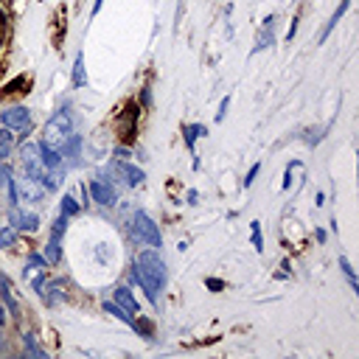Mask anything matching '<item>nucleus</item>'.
Wrapping results in <instances>:
<instances>
[{
  "instance_id": "nucleus-1",
  "label": "nucleus",
  "mask_w": 359,
  "mask_h": 359,
  "mask_svg": "<svg viewBox=\"0 0 359 359\" xmlns=\"http://www.w3.org/2000/svg\"><path fill=\"white\" fill-rule=\"evenodd\" d=\"M129 280L137 283V286L146 292L149 303L157 306V297H160V292H163L165 283H168V269H165V261H163L160 250H154V247L140 250L137 258H135V264H132Z\"/></svg>"
},
{
  "instance_id": "nucleus-2",
  "label": "nucleus",
  "mask_w": 359,
  "mask_h": 359,
  "mask_svg": "<svg viewBox=\"0 0 359 359\" xmlns=\"http://www.w3.org/2000/svg\"><path fill=\"white\" fill-rule=\"evenodd\" d=\"M129 233H132L135 244H140V247H154V250L163 247V233H160L157 222H154L146 210H135V213H132Z\"/></svg>"
},
{
  "instance_id": "nucleus-3",
  "label": "nucleus",
  "mask_w": 359,
  "mask_h": 359,
  "mask_svg": "<svg viewBox=\"0 0 359 359\" xmlns=\"http://www.w3.org/2000/svg\"><path fill=\"white\" fill-rule=\"evenodd\" d=\"M73 132V118H70V107L67 104H62L50 118H48V123H45V129H42V140L39 143H45V146H53V149H59L62 143H65V137Z\"/></svg>"
},
{
  "instance_id": "nucleus-4",
  "label": "nucleus",
  "mask_w": 359,
  "mask_h": 359,
  "mask_svg": "<svg viewBox=\"0 0 359 359\" xmlns=\"http://www.w3.org/2000/svg\"><path fill=\"white\" fill-rule=\"evenodd\" d=\"M0 126H6V129H11V132H17L20 137H25V135L31 132V126H34L31 109L22 107V104H14V107L0 109Z\"/></svg>"
},
{
  "instance_id": "nucleus-5",
  "label": "nucleus",
  "mask_w": 359,
  "mask_h": 359,
  "mask_svg": "<svg viewBox=\"0 0 359 359\" xmlns=\"http://www.w3.org/2000/svg\"><path fill=\"white\" fill-rule=\"evenodd\" d=\"M11 182H14V194H17V202H42L45 199V188L28 177V174H11Z\"/></svg>"
},
{
  "instance_id": "nucleus-6",
  "label": "nucleus",
  "mask_w": 359,
  "mask_h": 359,
  "mask_svg": "<svg viewBox=\"0 0 359 359\" xmlns=\"http://www.w3.org/2000/svg\"><path fill=\"white\" fill-rule=\"evenodd\" d=\"M20 163H22V174L34 177L36 182L45 177V165H42V154H39V143H22V146H20Z\"/></svg>"
},
{
  "instance_id": "nucleus-7",
  "label": "nucleus",
  "mask_w": 359,
  "mask_h": 359,
  "mask_svg": "<svg viewBox=\"0 0 359 359\" xmlns=\"http://www.w3.org/2000/svg\"><path fill=\"white\" fill-rule=\"evenodd\" d=\"M87 194H90V199H93L95 205H104V208H109V205L118 202V191H115L112 182L104 180V177L90 180V182H87Z\"/></svg>"
},
{
  "instance_id": "nucleus-8",
  "label": "nucleus",
  "mask_w": 359,
  "mask_h": 359,
  "mask_svg": "<svg viewBox=\"0 0 359 359\" xmlns=\"http://www.w3.org/2000/svg\"><path fill=\"white\" fill-rule=\"evenodd\" d=\"M8 224L17 230V233H36L39 230V216L34 210H25L20 205H11L8 210Z\"/></svg>"
},
{
  "instance_id": "nucleus-9",
  "label": "nucleus",
  "mask_w": 359,
  "mask_h": 359,
  "mask_svg": "<svg viewBox=\"0 0 359 359\" xmlns=\"http://www.w3.org/2000/svg\"><path fill=\"white\" fill-rule=\"evenodd\" d=\"M275 14H266L264 20H261V28H258V36H255V45H252V50H250V56H255V53H261V50H266L269 45H275Z\"/></svg>"
},
{
  "instance_id": "nucleus-10",
  "label": "nucleus",
  "mask_w": 359,
  "mask_h": 359,
  "mask_svg": "<svg viewBox=\"0 0 359 359\" xmlns=\"http://www.w3.org/2000/svg\"><path fill=\"white\" fill-rule=\"evenodd\" d=\"M112 171H115V174H121V177L126 180V185H129V188H140V185L146 182V171H143V168H137V165H135V163H129V160L112 163Z\"/></svg>"
},
{
  "instance_id": "nucleus-11",
  "label": "nucleus",
  "mask_w": 359,
  "mask_h": 359,
  "mask_svg": "<svg viewBox=\"0 0 359 359\" xmlns=\"http://www.w3.org/2000/svg\"><path fill=\"white\" fill-rule=\"evenodd\" d=\"M112 300H115L123 311H129L132 317H140V303H137V297L129 292V286H115V289H112Z\"/></svg>"
},
{
  "instance_id": "nucleus-12",
  "label": "nucleus",
  "mask_w": 359,
  "mask_h": 359,
  "mask_svg": "<svg viewBox=\"0 0 359 359\" xmlns=\"http://www.w3.org/2000/svg\"><path fill=\"white\" fill-rule=\"evenodd\" d=\"M205 135H208V126H205V123H182V140H185V146H188L191 154H196L194 146H196V140L205 137Z\"/></svg>"
},
{
  "instance_id": "nucleus-13",
  "label": "nucleus",
  "mask_w": 359,
  "mask_h": 359,
  "mask_svg": "<svg viewBox=\"0 0 359 359\" xmlns=\"http://www.w3.org/2000/svg\"><path fill=\"white\" fill-rule=\"evenodd\" d=\"M348 8H351V0H339V6L331 11V17H328V22H325V28H323V34H320V45L328 39V34L337 28V22H339V20L348 14Z\"/></svg>"
},
{
  "instance_id": "nucleus-14",
  "label": "nucleus",
  "mask_w": 359,
  "mask_h": 359,
  "mask_svg": "<svg viewBox=\"0 0 359 359\" xmlns=\"http://www.w3.org/2000/svg\"><path fill=\"white\" fill-rule=\"evenodd\" d=\"M0 297H3V303L8 306V311H11V317H20V303L14 300V292H11V280L0 272Z\"/></svg>"
},
{
  "instance_id": "nucleus-15",
  "label": "nucleus",
  "mask_w": 359,
  "mask_h": 359,
  "mask_svg": "<svg viewBox=\"0 0 359 359\" xmlns=\"http://www.w3.org/2000/svg\"><path fill=\"white\" fill-rule=\"evenodd\" d=\"M104 311H107V314H112L115 320H121L123 325H129V328H137V317H132L129 311H123V309H121L115 300H104Z\"/></svg>"
},
{
  "instance_id": "nucleus-16",
  "label": "nucleus",
  "mask_w": 359,
  "mask_h": 359,
  "mask_svg": "<svg viewBox=\"0 0 359 359\" xmlns=\"http://www.w3.org/2000/svg\"><path fill=\"white\" fill-rule=\"evenodd\" d=\"M70 84L76 90H81L87 84V70H84V53L81 50L76 53V62H73V70H70Z\"/></svg>"
},
{
  "instance_id": "nucleus-17",
  "label": "nucleus",
  "mask_w": 359,
  "mask_h": 359,
  "mask_svg": "<svg viewBox=\"0 0 359 359\" xmlns=\"http://www.w3.org/2000/svg\"><path fill=\"white\" fill-rule=\"evenodd\" d=\"M42 258H45L48 264H59V261H62V238H48Z\"/></svg>"
},
{
  "instance_id": "nucleus-18",
  "label": "nucleus",
  "mask_w": 359,
  "mask_h": 359,
  "mask_svg": "<svg viewBox=\"0 0 359 359\" xmlns=\"http://www.w3.org/2000/svg\"><path fill=\"white\" fill-rule=\"evenodd\" d=\"M14 151V132L0 126V160H8Z\"/></svg>"
},
{
  "instance_id": "nucleus-19",
  "label": "nucleus",
  "mask_w": 359,
  "mask_h": 359,
  "mask_svg": "<svg viewBox=\"0 0 359 359\" xmlns=\"http://www.w3.org/2000/svg\"><path fill=\"white\" fill-rule=\"evenodd\" d=\"M59 213H65L67 219H73V216H79V213H81V205H79L70 194H65V196H62V202H59Z\"/></svg>"
},
{
  "instance_id": "nucleus-20",
  "label": "nucleus",
  "mask_w": 359,
  "mask_h": 359,
  "mask_svg": "<svg viewBox=\"0 0 359 359\" xmlns=\"http://www.w3.org/2000/svg\"><path fill=\"white\" fill-rule=\"evenodd\" d=\"M339 269H342V275L348 278L351 289H353V292H359V280H356V272H353V266H351V261H348L345 255H339Z\"/></svg>"
},
{
  "instance_id": "nucleus-21",
  "label": "nucleus",
  "mask_w": 359,
  "mask_h": 359,
  "mask_svg": "<svg viewBox=\"0 0 359 359\" xmlns=\"http://www.w3.org/2000/svg\"><path fill=\"white\" fill-rule=\"evenodd\" d=\"M22 345H25V353H31V356H39V359H45V351L36 345V337L31 334V331H25L22 334Z\"/></svg>"
},
{
  "instance_id": "nucleus-22",
  "label": "nucleus",
  "mask_w": 359,
  "mask_h": 359,
  "mask_svg": "<svg viewBox=\"0 0 359 359\" xmlns=\"http://www.w3.org/2000/svg\"><path fill=\"white\" fill-rule=\"evenodd\" d=\"M14 241H17V230H14L11 224H3V227H0V250L14 247Z\"/></svg>"
},
{
  "instance_id": "nucleus-23",
  "label": "nucleus",
  "mask_w": 359,
  "mask_h": 359,
  "mask_svg": "<svg viewBox=\"0 0 359 359\" xmlns=\"http://www.w3.org/2000/svg\"><path fill=\"white\" fill-rule=\"evenodd\" d=\"M250 233H252V247L261 252V250H264V238H261V222H250Z\"/></svg>"
},
{
  "instance_id": "nucleus-24",
  "label": "nucleus",
  "mask_w": 359,
  "mask_h": 359,
  "mask_svg": "<svg viewBox=\"0 0 359 359\" xmlns=\"http://www.w3.org/2000/svg\"><path fill=\"white\" fill-rule=\"evenodd\" d=\"M258 174H261V163H252V168H250L247 177H244V188H252V182H255Z\"/></svg>"
},
{
  "instance_id": "nucleus-25",
  "label": "nucleus",
  "mask_w": 359,
  "mask_h": 359,
  "mask_svg": "<svg viewBox=\"0 0 359 359\" xmlns=\"http://www.w3.org/2000/svg\"><path fill=\"white\" fill-rule=\"evenodd\" d=\"M227 107H230V95H224V98H222V104H219V109H216V121H224Z\"/></svg>"
},
{
  "instance_id": "nucleus-26",
  "label": "nucleus",
  "mask_w": 359,
  "mask_h": 359,
  "mask_svg": "<svg viewBox=\"0 0 359 359\" xmlns=\"http://www.w3.org/2000/svg\"><path fill=\"white\" fill-rule=\"evenodd\" d=\"M8 177H11V168L6 165V160H0V188H6V182H8Z\"/></svg>"
},
{
  "instance_id": "nucleus-27",
  "label": "nucleus",
  "mask_w": 359,
  "mask_h": 359,
  "mask_svg": "<svg viewBox=\"0 0 359 359\" xmlns=\"http://www.w3.org/2000/svg\"><path fill=\"white\" fill-rule=\"evenodd\" d=\"M294 34H297V14L292 17V25H289V31H286V42H292V39H294Z\"/></svg>"
},
{
  "instance_id": "nucleus-28",
  "label": "nucleus",
  "mask_w": 359,
  "mask_h": 359,
  "mask_svg": "<svg viewBox=\"0 0 359 359\" xmlns=\"http://www.w3.org/2000/svg\"><path fill=\"white\" fill-rule=\"evenodd\" d=\"M101 6H104V0H95V3H93V8H90V17H95V14L101 11Z\"/></svg>"
},
{
  "instance_id": "nucleus-29",
  "label": "nucleus",
  "mask_w": 359,
  "mask_h": 359,
  "mask_svg": "<svg viewBox=\"0 0 359 359\" xmlns=\"http://www.w3.org/2000/svg\"><path fill=\"white\" fill-rule=\"evenodd\" d=\"M8 323V317H6V303H0V328Z\"/></svg>"
},
{
  "instance_id": "nucleus-30",
  "label": "nucleus",
  "mask_w": 359,
  "mask_h": 359,
  "mask_svg": "<svg viewBox=\"0 0 359 359\" xmlns=\"http://www.w3.org/2000/svg\"><path fill=\"white\" fill-rule=\"evenodd\" d=\"M314 236H317V241H325V230H320V227H317V230H314Z\"/></svg>"
},
{
  "instance_id": "nucleus-31",
  "label": "nucleus",
  "mask_w": 359,
  "mask_h": 359,
  "mask_svg": "<svg viewBox=\"0 0 359 359\" xmlns=\"http://www.w3.org/2000/svg\"><path fill=\"white\" fill-rule=\"evenodd\" d=\"M182 6H185V0H180V6H177V22H180V14H182Z\"/></svg>"
},
{
  "instance_id": "nucleus-32",
  "label": "nucleus",
  "mask_w": 359,
  "mask_h": 359,
  "mask_svg": "<svg viewBox=\"0 0 359 359\" xmlns=\"http://www.w3.org/2000/svg\"><path fill=\"white\" fill-rule=\"evenodd\" d=\"M0 227H3V210H0Z\"/></svg>"
}]
</instances>
